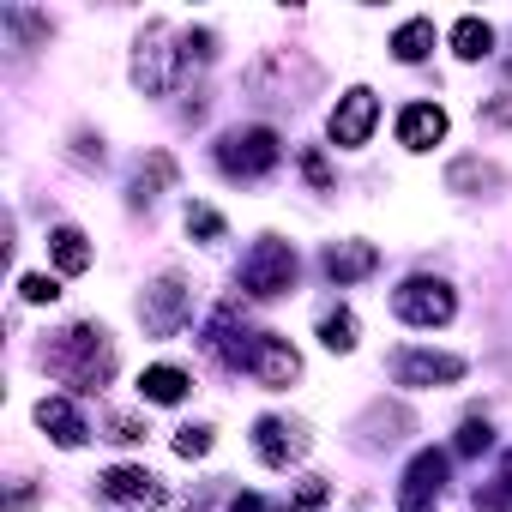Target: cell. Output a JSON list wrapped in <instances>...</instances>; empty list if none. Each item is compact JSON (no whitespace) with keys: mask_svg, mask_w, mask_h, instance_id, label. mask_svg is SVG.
<instances>
[{"mask_svg":"<svg viewBox=\"0 0 512 512\" xmlns=\"http://www.w3.org/2000/svg\"><path fill=\"white\" fill-rule=\"evenodd\" d=\"M43 362H49L67 386H79V392H97V386L115 374V350H109V338H103L97 326H73V332H61V338L43 350Z\"/></svg>","mask_w":512,"mask_h":512,"instance_id":"1","label":"cell"},{"mask_svg":"<svg viewBox=\"0 0 512 512\" xmlns=\"http://www.w3.org/2000/svg\"><path fill=\"white\" fill-rule=\"evenodd\" d=\"M296 284V247L266 235V241H253V253L241 260V290L247 296H284Z\"/></svg>","mask_w":512,"mask_h":512,"instance_id":"2","label":"cell"},{"mask_svg":"<svg viewBox=\"0 0 512 512\" xmlns=\"http://www.w3.org/2000/svg\"><path fill=\"white\" fill-rule=\"evenodd\" d=\"M278 157H284V145H278V133H272V127H241V133H229V139L217 145L223 175H241V181L278 169Z\"/></svg>","mask_w":512,"mask_h":512,"instance_id":"3","label":"cell"},{"mask_svg":"<svg viewBox=\"0 0 512 512\" xmlns=\"http://www.w3.org/2000/svg\"><path fill=\"white\" fill-rule=\"evenodd\" d=\"M187 61H193V55H187V43H181V49H169V25H151V31L139 37V61H133V73H139L145 97H163Z\"/></svg>","mask_w":512,"mask_h":512,"instance_id":"4","label":"cell"},{"mask_svg":"<svg viewBox=\"0 0 512 512\" xmlns=\"http://www.w3.org/2000/svg\"><path fill=\"white\" fill-rule=\"evenodd\" d=\"M452 290L440 284V278H410V284H398V296H392V314L404 320V326H446L452 320Z\"/></svg>","mask_w":512,"mask_h":512,"instance_id":"5","label":"cell"},{"mask_svg":"<svg viewBox=\"0 0 512 512\" xmlns=\"http://www.w3.org/2000/svg\"><path fill=\"white\" fill-rule=\"evenodd\" d=\"M139 320H145L151 338H175L181 320H187V284L181 278H157L145 290V302H139Z\"/></svg>","mask_w":512,"mask_h":512,"instance_id":"6","label":"cell"},{"mask_svg":"<svg viewBox=\"0 0 512 512\" xmlns=\"http://www.w3.org/2000/svg\"><path fill=\"white\" fill-rule=\"evenodd\" d=\"M374 121H380V103H374V91H344L338 97V109H332V145H344V151H356V145H368V133H374Z\"/></svg>","mask_w":512,"mask_h":512,"instance_id":"7","label":"cell"},{"mask_svg":"<svg viewBox=\"0 0 512 512\" xmlns=\"http://www.w3.org/2000/svg\"><path fill=\"white\" fill-rule=\"evenodd\" d=\"M398 386H452L464 380V356H434V350H398L392 356Z\"/></svg>","mask_w":512,"mask_h":512,"instance_id":"8","label":"cell"},{"mask_svg":"<svg viewBox=\"0 0 512 512\" xmlns=\"http://www.w3.org/2000/svg\"><path fill=\"white\" fill-rule=\"evenodd\" d=\"M103 494H109V500H121V506H133V512H157V506H163L157 476H151V470H139V464H115V470L103 476Z\"/></svg>","mask_w":512,"mask_h":512,"instance_id":"9","label":"cell"},{"mask_svg":"<svg viewBox=\"0 0 512 512\" xmlns=\"http://www.w3.org/2000/svg\"><path fill=\"white\" fill-rule=\"evenodd\" d=\"M446 482V452H416L410 470H404V512H434V494Z\"/></svg>","mask_w":512,"mask_h":512,"instance_id":"10","label":"cell"},{"mask_svg":"<svg viewBox=\"0 0 512 512\" xmlns=\"http://www.w3.org/2000/svg\"><path fill=\"white\" fill-rule=\"evenodd\" d=\"M247 374H260V386L284 392V386L302 374V356L290 350V338H278V332H260V350H253V368H247Z\"/></svg>","mask_w":512,"mask_h":512,"instance_id":"11","label":"cell"},{"mask_svg":"<svg viewBox=\"0 0 512 512\" xmlns=\"http://www.w3.org/2000/svg\"><path fill=\"white\" fill-rule=\"evenodd\" d=\"M253 452H260L272 470H290V458H302V452H308V440H302L290 422H278V416H260V422H253Z\"/></svg>","mask_w":512,"mask_h":512,"instance_id":"12","label":"cell"},{"mask_svg":"<svg viewBox=\"0 0 512 512\" xmlns=\"http://www.w3.org/2000/svg\"><path fill=\"white\" fill-rule=\"evenodd\" d=\"M446 139V109L440 103H410L404 115H398V145L404 151H428V145H440Z\"/></svg>","mask_w":512,"mask_h":512,"instance_id":"13","label":"cell"},{"mask_svg":"<svg viewBox=\"0 0 512 512\" xmlns=\"http://www.w3.org/2000/svg\"><path fill=\"white\" fill-rule=\"evenodd\" d=\"M380 266V253L368 247V241H332L326 247V272L338 278V284H356V278H368Z\"/></svg>","mask_w":512,"mask_h":512,"instance_id":"14","label":"cell"},{"mask_svg":"<svg viewBox=\"0 0 512 512\" xmlns=\"http://www.w3.org/2000/svg\"><path fill=\"white\" fill-rule=\"evenodd\" d=\"M37 422H43L61 446H85V422L73 416V404H67V398H43V404H37Z\"/></svg>","mask_w":512,"mask_h":512,"instance_id":"15","label":"cell"},{"mask_svg":"<svg viewBox=\"0 0 512 512\" xmlns=\"http://www.w3.org/2000/svg\"><path fill=\"white\" fill-rule=\"evenodd\" d=\"M139 398L145 404H181L187 398V374L181 368H145L139 374Z\"/></svg>","mask_w":512,"mask_h":512,"instance_id":"16","label":"cell"},{"mask_svg":"<svg viewBox=\"0 0 512 512\" xmlns=\"http://www.w3.org/2000/svg\"><path fill=\"white\" fill-rule=\"evenodd\" d=\"M49 247H55V266H61L67 278H79V272L91 266V247H85V235H79V229H55V235H49Z\"/></svg>","mask_w":512,"mask_h":512,"instance_id":"17","label":"cell"},{"mask_svg":"<svg viewBox=\"0 0 512 512\" xmlns=\"http://www.w3.org/2000/svg\"><path fill=\"white\" fill-rule=\"evenodd\" d=\"M434 49V19H410V25H398V37H392V55L398 61H422Z\"/></svg>","mask_w":512,"mask_h":512,"instance_id":"18","label":"cell"},{"mask_svg":"<svg viewBox=\"0 0 512 512\" xmlns=\"http://www.w3.org/2000/svg\"><path fill=\"white\" fill-rule=\"evenodd\" d=\"M452 49H458L464 61H482V55L494 49V31H488L482 19H458V25H452Z\"/></svg>","mask_w":512,"mask_h":512,"instance_id":"19","label":"cell"},{"mask_svg":"<svg viewBox=\"0 0 512 512\" xmlns=\"http://www.w3.org/2000/svg\"><path fill=\"white\" fill-rule=\"evenodd\" d=\"M320 344H326V350H338V356H344V350H356V314H350V308L326 314V320H320Z\"/></svg>","mask_w":512,"mask_h":512,"instance_id":"20","label":"cell"},{"mask_svg":"<svg viewBox=\"0 0 512 512\" xmlns=\"http://www.w3.org/2000/svg\"><path fill=\"white\" fill-rule=\"evenodd\" d=\"M187 229L205 235V241H223V217H217L211 205H187Z\"/></svg>","mask_w":512,"mask_h":512,"instance_id":"21","label":"cell"},{"mask_svg":"<svg viewBox=\"0 0 512 512\" xmlns=\"http://www.w3.org/2000/svg\"><path fill=\"white\" fill-rule=\"evenodd\" d=\"M19 296L43 308V302H55V296H61V284H55V278H43V272H25V278H19Z\"/></svg>","mask_w":512,"mask_h":512,"instance_id":"22","label":"cell"},{"mask_svg":"<svg viewBox=\"0 0 512 512\" xmlns=\"http://www.w3.org/2000/svg\"><path fill=\"white\" fill-rule=\"evenodd\" d=\"M175 452H181V458H205V452H211V428H181V434H175Z\"/></svg>","mask_w":512,"mask_h":512,"instance_id":"23","label":"cell"},{"mask_svg":"<svg viewBox=\"0 0 512 512\" xmlns=\"http://www.w3.org/2000/svg\"><path fill=\"white\" fill-rule=\"evenodd\" d=\"M488 446H494V434H488V422H476V416H470V422L458 428V452H488Z\"/></svg>","mask_w":512,"mask_h":512,"instance_id":"24","label":"cell"},{"mask_svg":"<svg viewBox=\"0 0 512 512\" xmlns=\"http://www.w3.org/2000/svg\"><path fill=\"white\" fill-rule=\"evenodd\" d=\"M302 169H308V181H314V187H332V169H326V157H320V151H302Z\"/></svg>","mask_w":512,"mask_h":512,"instance_id":"25","label":"cell"},{"mask_svg":"<svg viewBox=\"0 0 512 512\" xmlns=\"http://www.w3.org/2000/svg\"><path fill=\"white\" fill-rule=\"evenodd\" d=\"M109 440H145V422H133V416H109Z\"/></svg>","mask_w":512,"mask_h":512,"instance_id":"26","label":"cell"},{"mask_svg":"<svg viewBox=\"0 0 512 512\" xmlns=\"http://www.w3.org/2000/svg\"><path fill=\"white\" fill-rule=\"evenodd\" d=\"M320 500H326V482H302V488H296V506H302V512L320 506Z\"/></svg>","mask_w":512,"mask_h":512,"instance_id":"27","label":"cell"},{"mask_svg":"<svg viewBox=\"0 0 512 512\" xmlns=\"http://www.w3.org/2000/svg\"><path fill=\"white\" fill-rule=\"evenodd\" d=\"M229 512H272V506H266L260 494H235V500H229Z\"/></svg>","mask_w":512,"mask_h":512,"instance_id":"28","label":"cell"}]
</instances>
